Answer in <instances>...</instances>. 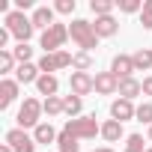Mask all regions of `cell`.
<instances>
[{
	"mask_svg": "<svg viewBox=\"0 0 152 152\" xmlns=\"http://www.w3.org/2000/svg\"><path fill=\"white\" fill-rule=\"evenodd\" d=\"M69 36H72V42L78 45L84 54H90L93 48H99V36L93 30V21H87V18H75L69 24Z\"/></svg>",
	"mask_w": 152,
	"mask_h": 152,
	"instance_id": "obj_1",
	"label": "cell"
},
{
	"mask_svg": "<svg viewBox=\"0 0 152 152\" xmlns=\"http://www.w3.org/2000/svg\"><path fill=\"white\" fill-rule=\"evenodd\" d=\"M3 21H6V30H9V33H12L18 42H30V39H33V33H36L33 21H30L24 12H18V9H12V12H9Z\"/></svg>",
	"mask_w": 152,
	"mask_h": 152,
	"instance_id": "obj_2",
	"label": "cell"
},
{
	"mask_svg": "<svg viewBox=\"0 0 152 152\" xmlns=\"http://www.w3.org/2000/svg\"><path fill=\"white\" fill-rule=\"evenodd\" d=\"M63 131H69L78 140H93L96 134H102V125L96 122V116H78V119H69L63 125Z\"/></svg>",
	"mask_w": 152,
	"mask_h": 152,
	"instance_id": "obj_3",
	"label": "cell"
},
{
	"mask_svg": "<svg viewBox=\"0 0 152 152\" xmlns=\"http://www.w3.org/2000/svg\"><path fill=\"white\" fill-rule=\"evenodd\" d=\"M69 39H72V36H69V24H54V27H48V30L42 33L39 45H42L45 54H57V51H63V45H66Z\"/></svg>",
	"mask_w": 152,
	"mask_h": 152,
	"instance_id": "obj_4",
	"label": "cell"
},
{
	"mask_svg": "<svg viewBox=\"0 0 152 152\" xmlns=\"http://www.w3.org/2000/svg\"><path fill=\"white\" fill-rule=\"evenodd\" d=\"M42 113H45L42 102H39V99H33V96H27V99H24V104L18 107V116H15V119H18V128H36V125L42 122V119H39Z\"/></svg>",
	"mask_w": 152,
	"mask_h": 152,
	"instance_id": "obj_5",
	"label": "cell"
},
{
	"mask_svg": "<svg viewBox=\"0 0 152 152\" xmlns=\"http://www.w3.org/2000/svg\"><path fill=\"white\" fill-rule=\"evenodd\" d=\"M72 57H75V54H69V51L42 54V60H39L36 66H39V72H42V75H54V72H60V69H69V66H72Z\"/></svg>",
	"mask_w": 152,
	"mask_h": 152,
	"instance_id": "obj_6",
	"label": "cell"
},
{
	"mask_svg": "<svg viewBox=\"0 0 152 152\" xmlns=\"http://www.w3.org/2000/svg\"><path fill=\"white\" fill-rule=\"evenodd\" d=\"M6 143H9L15 152H36V140H33V134H27L24 128H9V131H6Z\"/></svg>",
	"mask_w": 152,
	"mask_h": 152,
	"instance_id": "obj_7",
	"label": "cell"
},
{
	"mask_svg": "<svg viewBox=\"0 0 152 152\" xmlns=\"http://www.w3.org/2000/svg\"><path fill=\"white\" fill-rule=\"evenodd\" d=\"M69 90L75 93V96H90L93 90H96V78L90 72H72V78H69Z\"/></svg>",
	"mask_w": 152,
	"mask_h": 152,
	"instance_id": "obj_8",
	"label": "cell"
},
{
	"mask_svg": "<svg viewBox=\"0 0 152 152\" xmlns=\"http://www.w3.org/2000/svg\"><path fill=\"white\" fill-rule=\"evenodd\" d=\"M110 72L116 75V81L134 78V60H131V54H116V57L110 60Z\"/></svg>",
	"mask_w": 152,
	"mask_h": 152,
	"instance_id": "obj_9",
	"label": "cell"
},
{
	"mask_svg": "<svg viewBox=\"0 0 152 152\" xmlns=\"http://www.w3.org/2000/svg\"><path fill=\"white\" fill-rule=\"evenodd\" d=\"M96 93L99 96H113L119 93V81L113 72H96Z\"/></svg>",
	"mask_w": 152,
	"mask_h": 152,
	"instance_id": "obj_10",
	"label": "cell"
},
{
	"mask_svg": "<svg viewBox=\"0 0 152 152\" xmlns=\"http://www.w3.org/2000/svg\"><path fill=\"white\" fill-rule=\"evenodd\" d=\"M18 81L15 78H3L0 81V110H6V107H12V102L18 99Z\"/></svg>",
	"mask_w": 152,
	"mask_h": 152,
	"instance_id": "obj_11",
	"label": "cell"
},
{
	"mask_svg": "<svg viewBox=\"0 0 152 152\" xmlns=\"http://www.w3.org/2000/svg\"><path fill=\"white\" fill-rule=\"evenodd\" d=\"M134 116H137V107H134V102L116 99V102L110 104V119H116V122H128V119H134Z\"/></svg>",
	"mask_w": 152,
	"mask_h": 152,
	"instance_id": "obj_12",
	"label": "cell"
},
{
	"mask_svg": "<svg viewBox=\"0 0 152 152\" xmlns=\"http://www.w3.org/2000/svg\"><path fill=\"white\" fill-rule=\"evenodd\" d=\"M30 21H33V27L36 30H48V27H54L57 21H54V6H36L33 9V15H30Z\"/></svg>",
	"mask_w": 152,
	"mask_h": 152,
	"instance_id": "obj_13",
	"label": "cell"
},
{
	"mask_svg": "<svg viewBox=\"0 0 152 152\" xmlns=\"http://www.w3.org/2000/svg\"><path fill=\"white\" fill-rule=\"evenodd\" d=\"M93 30H96L99 39H110V36L119 33V21H116L113 15H104V18H96V21H93Z\"/></svg>",
	"mask_w": 152,
	"mask_h": 152,
	"instance_id": "obj_14",
	"label": "cell"
},
{
	"mask_svg": "<svg viewBox=\"0 0 152 152\" xmlns=\"http://www.w3.org/2000/svg\"><path fill=\"white\" fill-rule=\"evenodd\" d=\"M137 96H143V81H137V78H125V81H119V99L134 102Z\"/></svg>",
	"mask_w": 152,
	"mask_h": 152,
	"instance_id": "obj_15",
	"label": "cell"
},
{
	"mask_svg": "<svg viewBox=\"0 0 152 152\" xmlns=\"http://www.w3.org/2000/svg\"><path fill=\"white\" fill-rule=\"evenodd\" d=\"M39 78H42V72H39L36 63H21V66L15 69V81H18V84H36Z\"/></svg>",
	"mask_w": 152,
	"mask_h": 152,
	"instance_id": "obj_16",
	"label": "cell"
},
{
	"mask_svg": "<svg viewBox=\"0 0 152 152\" xmlns=\"http://www.w3.org/2000/svg\"><path fill=\"white\" fill-rule=\"evenodd\" d=\"M57 137H60V131H54V125L51 122H39L36 128H33V140L36 143H57Z\"/></svg>",
	"mask_w": 152,
	"mask_h": 152,
	"instance_id": "obj_17",
	"label": "cell"
},
{
	"mask_svg": "<svg viewBox=\"0 0 152 152\" xmlns=\"http://www.w3.org/2000/svg\"><path fill=\"white\" fill-rule=\"evenodd\" d=\"M81 110H84V99H81V96H75V93L63 96V113H66V116L78 119V116H81Z\"/></svg>",
	"mask_w": 152,
	"mask_h": 152,
	"instance_id": "obj_18",
	"label": "cell"
},
{
	"mask_svg": "<svg viewBox=\"0 0 152 152\" xmlns=\"http://www.w3.org/2000/svg\"><path fill=\"white\" fill-rule=\"evenodd\" d=\"M36 90H39V96L51 99V96H57V90H60V81L54 78V75H42V78L36 81Z\"/></svg>",
	"mask_w": 152,
	"mask_h": 152,
	"instance_id": "obj_19",
	"label": "cell"
},
{
	"mask_svg": "<svg viewBox=\"0 0 152 152\" xmlns=\"http://www.w3.org/2000/svg\"><path fill=\"white\" fill-rule=\"evenodd\" d=\"M122 134H125V131H122V122H116V119H104V122H102V137H104L107 143H116Z\"/></svg>",
	"mask_w": 152,
	"mask_h": 152,
	"instance_id": "obj_20",
	"label": "cell"
},
{
	"mask_svg": "<svg viewBox=\"0 0 152 152\" xmlns=\"http://www.w3.org/2000/svg\"><path fill=\"white\" fill-rule=\"evenodd\" d=\"M131 60H134V72H149L152 69V48H137L131 54Z\"/></svg>",
	"mask_w": 152,
	"mask_h": 152,
	"instance_id": "obj_21",
	"label": "cell"
},
{
	"mask_svg": "<svg viewBox=\"0 0 152 152\" xmlns=\"http://www.w3.org/2000/svg\"><path fill=\"white\" fill-rule=\"evenodd\" d=\"M57 152H81V140L72 137L69 131H60V137H57Z\"/></svg>",
	"mask_w": 152,
	"mask_h": 152,
	"instance_id": "obj_22",
	"label": "cell"
},
{
	"mask_svg": "<svg viewBox=\"0 0 152 152\" xmlns=\"http://www.w3.org/2000/svg\"><path fill=\"white\" fill-rule=\"evenodd\" d=\"M90 9H93V15H96V18L113 15V9H116V0H93V3H90Z\"/></svg>",
	"mask_w": 152,
	"mask_h": 152,
	"instance_id": "obj_23",
	"label": "cell"
},
{
	"mask_svg": "<svg viewBox=\"0 0 152 152\" xmlns=\"http://www.w3.org/2000/svg\"><path fill=\"white\" fill-rule=\"evenodd\" d=\"M15 69H18L15 54H12V51H0V75H3V78H9V72H15Z\"/></svg>",
	"mask_w": 152,
	"mask_h": 152,
	"instance_id": "obj_24",
	"label": "cell"
},
{
	"mask_svg": "<svg viewBox=\"0 0 152 152\" xmlns=\"http://www.w3.org/2000/svg\"><path fill=\"white\" fill-rule=\"evenodd\" d=\"M42 107L48 116H60L63 113V96H51V99H42Z\"/></svg>",
	"mask_w": 152,
	"mask_h": 152,
	"instance_id": "obj_25",
	"label": "cell"
},
{
	"mask_svg": "<svg viewBox=\"0 0 152 152\" xmlns=\"http://www.w3.org/2000/svg\"><path fill=\"white\" fill-rule=\"evenodd\" d=\"M72 69H75V72H90V69H93V57L84 54V51H78V54L72 57Z\"/></svg>",
	"mask_w": 152,
	"mask_h": 152,
	"instance_id": "obj_26",
	"label": "cell"
},
{
	"mask_svg": "<svg viewBox=\"0 0 152 152\" xmlns=\"http://www.w3.org/2000/svg\"><path fill=\"white\" fill-rule=\"evenodd\" d=\"M12 54H15V60H18V66H21V63H30V57H33V48H30L27 42H18V45L12 48Z\"/></svg>",
	"mask_w": 152,
	"mask_h": 152,
	"instance_id": "obj_27",
	"label": "cell"
},
{
	"mask_svg": "<svg viewBox=\"0 0 152 152\" xmlns=\"http://www.w3.org/2000/svg\"><path fill=\"white\" fill-rule=\"evenodd\" d=\"M137 122H143V125H152V102H143V104H137V116H134Z\"/></svg>",
	"mask_w": 152,
	"mask_h": 152,
	"instance_id": "obj_28",
	"label": "cell"
},
{
	"mask_svg": "<svg viewBox=\"0 0 152 152\" xmlns=\"http://www.w3.org/2000/svg\"><path fill=\"white\" fill-rule=\"evenodd\" d=\"M122 152H146V149H143V134H128Z\"/></svg>",
	"mask_w": 152,
	"mask_h": 152,
	"instance_id": "obj_29",
	"label": "cell"
},
{
	"mask_svg": "<svg viewBox=\"0 0 152 152\" xmlns=\"http://www.w3.org/2000/svg\"><path fill=\"white\" fill-rule=\"evenodd\" d=\"M116 6H119V12L134 15V12H140V9H143V0H116Z\"/></svg>",
	"mask_w": 152,
	"mask_h": 152,
	"instance_id": "obj_30",
	"label": "cell"
},
{
	"mask_svg": "<svg viewBox=\"0 0 152 152\" xmlns=\"http://www.w3.org/2000/svg\"><path fill=\"white\" fill-rule=\"evenodd\" d=\"M140 24H143V30H152V0H143V9H140Z\"/></svg>",
	"mask_w": 152,
	"mask_h": 152,
	"instance_id": "obj_31",
	"label": "cell"
},
{
	"mask_svg": "<svg viewBox=\"0 0 152 152\" xmlns=\"http://www.w3.org/2000/svg\"><path fill=\"white\" fill-rule=\"evenodd\" d=\"M54 12H60V15H72V12H75V0H57V3H54Z\"/></svg>",
	"mask_w": 152,
	"mask_h": 152,
	"instance_id": "obj_32",
	"label": "cell"
},
{
	"mask_svg": "<svg viewBox=\"0 0 152 152\" xmlns=\"http://www.w3.org/2000/svg\"><path fill=\"white\" fill-rule=\"evenodd\" d=\"M143 96H152V75L143 78Z\"/></svg>",
	"mask_w": 152,
	"mask_h": 152,
	"instance_id": "obj_33",
	"label": "cell"
},
{
	"mask_svg": "<svg viewBox=\"0 0 152 152\" xmlns=\"http://www.w3.org/2000/svg\"><path fill=\"white\" fill-rule=\"evenodd\" d=\"M0 152H15V149H12L9 143H0Z\"/></svg>",
	"mask_w": 152,
	"mask_h": 152,
	"instance_id": "obj_34",
	"label": "cell"
},
{
	"mask_svg": "<svg viewBox=\"0 0 152 152\" xmlns=\"http://www.w3.org/2000/svg\"><path fill=\"white\" fill-rule=\"evenodd\" d=\"M146 140H149V143H152V125H149V128H146Z\"/></svg>",
	"mask_w": 152,
	"mask_h": 152,
	"instance_id": "obj_35",
	"label": "cell"
},
{
	"mask_svg": "<svg viewBox=\"0 0 152 152\" xmlns=\"http://www.w3.org/2000/svg\"><path fill=\"white\" fill-rule=\"evenodd\" d=\"M93 152H113L110 146H102V149H93Z\"/></svg>",
	"mask_w": 152,
	"mask_h": 152,
	"instance_id": "obj_36",
	"label": "cell"
},
{
	"mask_svg": "<svg viewBox=\"0 0 152 152\" xmlns=\"http://www.w3.org/2000/svg\"><path fill=\"white\" fill-rule=\"evenodd\" d=\"M146 152H152V149H146Z\"/></svg>",
	"mask_w": 152,
	"mask_h": 152,
	"instance_id": "obj_37",
	"label": "cell"
}]
</instances>
